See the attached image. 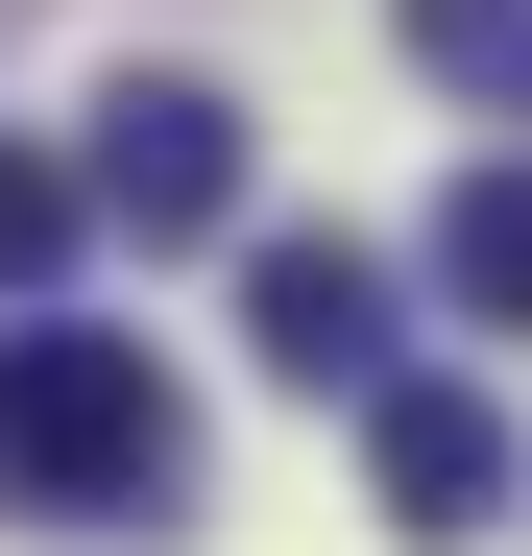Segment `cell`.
Segmentation results:
<instances>
[{"instance_id":"6da1fadb","label":"cell","mask_w":532,"mask_h":556,"mask_svg":"<svg viewBox=\"0 0 532 556\" xmlns=\"http://www.w3.org/2000/svg\"><path fill=\"white\" fill-rule=\"evenodd\" d=\"M194 484V412H169V363L122 315H0V508H169Z\"/></svg>"},{"instance_id":"8992f818","label":"cell","mask_w":532,"mask_h":556,"mask_svg":"<svg viewBox=\"0 0 532 556\" xmlns=\"http://www.w3.org/2000/svg\"><path fill=\"white\" fill-rule=\"evenodd\" d=\"M435 291H460V315H532V169H460V194H435Z\"/></svg>"},{"instance_id":"52a82bcc","label":"cell","mask_w":532,"mask_h":556,"mask_svg":"<svg viewBox=\"0 0 532 556\" xmlns=\"http://www.w3.org/2000/svg\"><path fill=\"white\" fill-rule=\"evenodd\" d=\"M73 242H98V194H73L49 146H0V315H49V291H73Z\"/></svg>"},{"instance_id":"7a4b0ae2","label":"cell","mask_w":532,"mask_h":556,"mask_svg":"<svg viewBox=\"0 0 532 556\" xmlns=\"http://www.w3.org/2000/svg\"><path fill=\"white\" fill-rule=\"evenodd\" d=\"M73 194H98V242H218L242 218V98L218 73H122L98 146H73Z\"/></svg>"},{"instance_id":"5b68a950","label":"cell","mask_w":532,"mask_h":556,"mask_svg":"<svg viewBox=\"0 0 532 556\" xmlns=\"http://www.w3.org/2000/svg\"><path fill=\"white\" fill-rule=\"evenodd\" d=\"M388 25H411V73H435V98L532 122V0H388Z\"/></svg>"},{"instance_id":"277c9868","label":"cell","mask_w":532,"mask_h":556,"mask_svg":"<svg viewBox=\"0 0 532 556\" xmlns=\"http://www.w3.org/2000/svg\"><path fill=\"white\" fill-rule=\"evenodd\" d=\"M364 459H388V532H435V556L508 532V412H484V388H388Z\"/></svg>"},{"instance_id":"3957f363","label":"cell","mask_w":532,"mask_h":556,"mask_svg":"<svg viewBox=\"0 0 532 556\" xmlns=\"http://www.w3.org/2000/svg\"><path fill=\"white\" fill-rule=\"evenodd\" d=\"M242 363L388 412V388H411V363H388V266H364V242H266V266H242Z\"/></svg>"}]
</instances>
